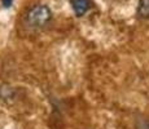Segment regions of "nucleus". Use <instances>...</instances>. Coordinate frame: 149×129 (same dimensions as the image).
<instances>
[{"instance_id":"f257e3e1","label":"nucleus","mask_w":149,"mask_h":129,"mask_svg":"<svg viewBox=\"0 0 149 129\" xmlns=\"http://www.w3.org/2000/svg\"><path fill=\"white\" fill-rule=\"evenodd\" d=\"M52 19V10L44 4H36L27 12L25 21L31 27H43Z\"/></svg>"},{"instance_id":"f03ea898","label":"nucleus","mask_w":149,"mask_h":129,"mask_svg":"<svg viewBox=\"0 0 149 129\" xmlns=\"http://www.w3.org/2000/svg\"><path fill=\"white\" fill-rule=\"evenodd\" d=\"M70 5L77 17H83L90 9V0H70Z\"/></svg>"},{"instance_id":"7ed1b4c3","label":"nucleus","mask_w":149,"mask_h":129,"mask_svg":"<svg viewBox=\"0 0 149 129\" xmlns=\"http://www.w3.org/2000/svg\"><path fill=\"white\" fill-rule=\"evenodd\" d=\"M137 14L140 18L149 19V0H139Z\"/></svg>"},{"instance_id":"20e7f679","label":"nucleus","mask_w":149,"mask_h":129,"mask_svg":"<svg viewBox=\"0 0 149 129\" xmlns=\"http://www.w3.org/2000/svg\"><path fill=\"white\" fill-rule=\"evenodd\" d=\"M1 3H3V7L4 8H9V7H12L13 0H1Z\"/></svg>"},{"instance_id":"39448f33","label":"nucleus","mask_w":149,"mask_h":129,"mask_svg":"<svg viewBox=\"0 0 149 129\" xmlns=\"http://www.w3.org/2000/svg\"><path fill=\"white\" fill-rule=\"evenodd\" d=\"M139 129H149V121H144L141 125L139 127Z\"/></svg>"}]
</instances>
